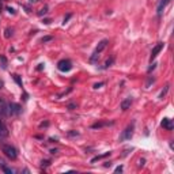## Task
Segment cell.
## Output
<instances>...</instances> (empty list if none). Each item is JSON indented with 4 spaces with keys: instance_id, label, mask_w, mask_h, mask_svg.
Instances as JSON below:
<instances>
[{
    "instance_id": "836d02e7",
    "label": "cell",
    "mask_w": 174,
    "mask_h": 174,
    "mask_svg": "<svg viewBox=\"0 0 174 174\" xmlns=\"http://www.w3.org/2000/svg\"><path fill=\"white\" fill-rule=\"evenodd\" d=\"M3 84H4V83H3V82H2V80H0V88H2V87H3Z\"/></svg>"
},
{
    "instance_id": "277c9868",
    "label": "cell",
    "mask_w": 174,
    "mask_h": 174,
    "mask_svg": "<svg viewBox=\"0 0 174 174\" xmlns=\"http://www.w3.org/2000/svg\"><path fill=\"white\" fill-rule=\"evenodd\" d=\"M132 136H133V124L132 125H128L125 129L123 131V133H121V136H120V140L121 142H124V140H129Z\"/></svg>"
},
{
    "instance_id": "603a6c76",
    "label": "cell",
    "mask_w": 174,
    "mask_h": 174,
    "mask_svg": "<svg viewBox=\"0 0 174 174\" xmlns=\"http://www.w3.org/2000/svg\"><path fill=\"white\" fill-rule=\"evenodd\" d=\"M68 109H70V110L76 109V105H75V103H70V105H68Z\"/></svg>"
},
{
    "instance_id": "3957f363",
    "label": "cell",
    "mask_w": 174,
    "mask_h": 174,
    "mask_svg": "<svg viewBox=\"0 0 174 174\" xmlns=\"http://www.w3.org/2000/svg\"><path fill=\"white\" fill-rule=\"evenodd\" d=\"M57 70L61 72H68L72 70V63L70 60H60L57 63Z\"/></svg>"
},
{
    "instance_id": "5b68a950",
    "label": "cell",
    "mask_w": 174,
    "mask_h": 174,
    "mask_svg": "<svg viewBox=\"0 0 174 174\" xmlns=\"http://www.w3.org/2000/svg\"><path fill=\"white\" fill-rule=\"evenodd\" d=\"M8 109H10V116H12V114H19L22 111V107L21 105L18 103H8Z\"/></svg>"
},
{
    "instance_id": "9c48e42d",
    "label": "cell",
    "mask_w": 174,
    "mask_h": 174,
    "mask_svg": "<svg viewBox=\"0 0 174 174\" xmlns=\"http://www.w3.org/2000/svg\"><path fill=\"white\" fill-rule=\"evenodd\" d=\"M106 125H113V121H101V123L93 124V125H91V129H99V128H103Z\"/></svg>"
},
{
    "instance_id": "8992f818",
    "label": "cell",
    "mask_w": 174,
    "mask_h": 174,
    "mask_svg": "<svg viewBox=\"0 0 174 174\" xmlns=\"http://www.w3.org/2000/svg\"><path fill=\"white\" fill-rule=\"evenodd\" d=\"M0 114L2 116H10V109H8V103L4 99H0Z\"/></svg>"
},
{
    "instance_id": "44dd1931",
    "label": "cell",
    "mask_w": 174,
    "mask_h": 174,
    "mask_svg": "<svg viewBox=\"0 0 174 174\" xmlns=\"http://www.w3.org/2000/svg\"><path fill=\"white\" fill-rule=\"evenodd\" d=\"M52 38H53V37H51V35H48V37H44V38H42L41 41L45 44V42H48V41H52Z\"/></svg>"
},
{
    "instance_id": "7c38bea8",
    "label": "cell",
    "mask_w": 174,
    "mask_h": 174,
    "mask_svg": "<svg viewBox=\"0 0 174 174\" xmlns=\"http://www.w3.org/2000/svg\"><path fill=\"white\" fill-rule=\"evenodd\" d=\"M131 105H132V99H131V98H127V99H124L123 102H121L120 106H121V109L123 110H128Z\"/></svg>"
},
{
    "instance_id": "f546056e",
    "label": "cell",
    "mask_w": 174,
    "mask_h": 174,
    "mask_svg": "<svg viewBox=\"0 0 174 174\" xmlns=\"http://www.w3.org/2000/svg\"><path fill=\"white\" fill-rule=\"evenodd\" d=\"M49 160H42V166H49Z\"/></svg>"
},
{
    "instance_id": "d6986e66",
    "label": "cell",
    "mask_w": 174,
    "mask_h": 174,
    "mask_svg": "<svg viewBox=\"0 0 174 174\" xmlns=\"http://www.w3.org/2000/svg\"><path fill=\"white\" fill-rule=\"evenodd\" d=\"M14 79H15V82H16V83H18L19 84V86H21L22 87V80H21V78H19V75H14Z\"/></svg>"
},
{
    "instance_id": "d4e9b609",
    "label": "cell",
    "mask_w": 174,
    "mask_h": 174,
    "mask_svg": "<svg viewBox=\"0 0 174 174\" xmlns=\"http://www.w3.org/2000/svg\"><path fill=\"white\" fill-rule=\"evenodd\" d=\"M78 135L79 133H78L76 131H74V132H68V136H78Z\"/></svg>"
},
{
    "instance_id": "52a82bcc",
    "label": "cell",
    "mask_w": 174,
    "mask_h": 174,
    "mask_svg": "<svg viewBox=\"0 0 174 174\" xmlns=\"http://www.w3.org/2000/svg\"><path fill=\"white\" fill-rule=\"evenodd\" d=\"M162 49H163V42H159V44H156L155 47L152 48V52H151V57H150V60L152 61L154 59H155L156 56H158V53H159L160 51H162Z\"/></svg>"
},
{
    "instance_id": "d6a6232c",
    "label": "cell",
    "mask_w": 174,
    "mask_h": 174,
    "mask_svg": "<svg viewBox=\"0 0 174 174\" xmlns=\"http://www.w3.org/2000/svg\"><path fill=\"white\" fill-rule=\"evenodd\" d=\"M7 10H8V12H10V14H14V10H12V8H10V7H8Z\"/></svg>"
},
{
    "instance_id": "4316f807",
    "label": "cell",
    "mask_w": 174,
    "mask_h": 174,
    "mask_svg": "<svg viewBox=\"0 0 174 174\" xmlns=\"http://www.w3.org/2000/svg\"><path fill=\"white\" fill-rule=\"evenodd\" d=\"M144 163H146V159H140V160H139V166H140V167L144 166Z\"/></svg>"
},
{
    "instance_id": "484cf974",
    "label": "cell",
    "mask_w": 174,
    "mask_h": 174,
    "mask_svg": "<svg viewBox=\"0 0 174 174\" xmlns=\"http://www.w3.org/2000/svg\"><path fill=\"white\" fill-rule=\"evenodd\" d=\"M71 16H72L71 14H68L67 16H65V18H64V22H63V23H64V25H65V23H67V22H68V19H70V18H71Z\"/></svg>"
},
{
    "instance_id": "e575fe53",
    "label": "cell",
    "mask_w": 174,
    "mask_h": 174,
    "mask_svg": "<svg viewBox=\"0 0 174 174\" xmlns=\"http://www.w3.org/2000/svg\"><path fill=\"white\" fill-rule=\"evenodd\" d=\"M38 0H30V3H37Z\"/></svg>"
},
{
    "instance_id": "5bb4252c",
    "label": "cell",
    "mask_w": 174,
    "mask_h": 174,
    "mask_svg": "<svg viewBox=\"0 0 174 174\" xmlns=\"http://www.w3.org/2000/svg\"><path fill=\"white\" fill-rule=\"evenodd\" d=\"M169 87H170V86L167 84V86H165V88H163V90L160 91V94H159V97H158L159 99H163V97H165V95L167 94V91H169Z\"/></svg>"
},
{
    "instance_id": "4dcf8cb0",
    "label": "cell",
    "mask_w": 174,
    "mask_h": 174,
    "mask_svg": "<svg viewBox=\"0 0 174 174\" xmlns=\"http://www.w3.org/2000/svg\"><path fill=\"white\" fill-rule=\"evenodd\" d=\"M51 22H52L51 19H44V23H45V25H49V23H51Z\"/></svg>"
},
{
    "instance_id": "2e32d148",
    "label": "cell",
    "mask_w": 174,
    "mask_h": 174,
    "mask_svg": "<svg viewBox=\"0 0 174 174\" xmlns=\"http://www.w3.org/2000/svg\"><path fill=\"white\" fill-rule=\"evenodd\" d=\"M2 170H3L4 173H7V174H12V173H14V170L10 169V167H7L6 165H3V166H2Z\"/></svg>"
},
{
    "instance_id": "6da1fadb",
    "label": "cell",
    "mask_w": 174,
    "mask_h": 174,
    "mask_svg": "<svg viewBox=\"0 0 174 174\" xmlns=\"http://www.w3.org/2000/svg\"><path fill=\"white\" fill-rule=\"evenodd\" d=\"M107 44H109V41H107V40H102V41L99 42V44L97 45V48L94 49V53H93V56L90 57V61H91V63H95V61H97V59L99 57V53L103 51L105 48L107 47Z\"/></svg>"
},
{
    "instance_id": "4fadbf2b",
    "label": "cell",
    "mask_w": 174,
    "mask_h": 174,
    "mask_svg": "<svg viewBox=\"0 0 174 174\" xmlns=\"http://www.w3.org/2000/svg\"><path fill=\"white\" fill-rule=\"evenodd\" d=\"M109 155H110V152H105V154H101V155L94 156V158L91 159V163H95V162H97V160H101V159L106 158V156H109Z\"/></svg>"
},
{
    "instance_id": "ba28073f",
    "label": "cell",
    "mask_w": 174,
    "mask_h": 174,
    "mask_svg": "<svg viewBox=\"0 0 174 174\" xmlns=\"http://www.w3.org/2000/svg\"><path fill=\"white\" fill-rule=\"evenodd\" d=\"M7 135H8L7 127H6V124L3 123L2 120H0V140H3L4 137H7Z\"/></svg>"
},
{
    "instance_id": "7a4b0ae2",
    "label": "cell",
    "mask_w": 174,
    "mask_h": 174,
    "mask_svg": "<svg viewBox=\"0 0 174 174\" xmlns=\"http://www.w3.org/2000/svg\"><path fill=\"white\" fill-rule=\"evenodd\" d=\"M2 151L6 154L7 158L12 159V160H15L16 156H18V151H16V148H15V147H12V146H10V144H3V146H2Z\"/></svg>"
},
{
    "instance_id": "e0dca14e",
    "label": "cell",
    "mask_w": 174,
    "mask_h": 174,
    "mask_svg": "<svg viewBox=\"0 0 174 174\" xmlns=\"http://www.w3.org/2000/svg\"><path fill=\"white\" fill-rule=\"evenodd\" d=\"M114 63V57H110L109 60H106V63H105V65H103V68H109L111 64Z\"/></svg>"
},
{
    "instance_id": "30bf717a",
    "label": "cell",
    "mask_w": 174,
    "mask_h": 174,
    "mask_svg": "<svg viewBox=\"0 0 174 174\" xmlns=\"http://www.w3.org/2000/svg\"><path fill=\"white\" fill-rule=\"evenodd\" d=\"M160 124H162V127L166 128L167 131H172V129H173V121L170 120V119H163Z\"/></svg>"
},
{
    "instance_id": "ffe728a7",
    "label": "cell",
    "mask_w": 174,
    "mask_h": 174,
    "mask_svg": "<svg viewBox=\"0 0 174 174\" xmlns=\"http://www.w3.org/2000/svg\"><path fill=\"white\" fill-rule=\"evenodd\" d=\"M10 35H12V29H7L6 30V38H10Z\"/></svg>"
},
{
    "instance_id": "f1b7e54d",
    "label": "cell",
    "mask_w": 174,
    "mask_h": 174,
    "mask_svg": "<svg viewBox=\"0 0 174 174\" xmlns=\"http://www.w3.org/2000/svg\"><path fill=\"white\" fill-rule=\"evenodd\" d=\"M114 172H116V173H120V172H123V166H119V167H117L116 170H114Z\"/></svg>"
},
{
    "instance_id": "ac0fdd59",
    "label": "cell",
    "mask_w": 174,
    "mask_h": 174,
    "mask_svg": "<svg viewBox=\"0 0 174 174\" xmlns=\"http://www.w3.org/2000/svg\"><path fill=\"white\" fill-rule=\"evenodd\" d=\"M47 12H48V6H44L41 11L38 12V15H40V16H41V15H45V14H47Z\"/></svg>"
},
{
    "instance_id": "83f0119b",
    "label": "cell",
    "mask_w": 174,
    "mask_h": 174,
    "mask_svg": "<svg viewBox=\"0 0 174 174\" xmlns=\"http://www.w3.org/2000/svg\"><path fill=\"white\" fill-rule=\"evenodd\" d=\"M155 67H156V64L154 63V64H152V65H151V67L148 68V72H151V71H152V70H155Z\"/></svg>"
},
{
    "instance_id": "9a60e30c",
    "label": "cell",
    "mask_w": 174,
    "mask_h": 174,
    "mask_svg": "<svg viewBox=\"0 0 174 174\" xmlns=\"http://www.w3.org/2000/svg\"><path fill=\"white\" fill-rule=\"evenodd\" d=\"M0 61H2V68L6 70V68H7V59H6L4 56H0Z\"/></svg>"
},
{
    "instance_id": "cb8c5ba5",
    "label": "cell",
    "mask_w": 174,
    "mask_h": 174,
    "mask_svg": "<svg viewBox=\"0 0 174 174\" xmlns=\"http://www.w3.org/2000/svg\"><path fill=\"white\" fill-rule=\"evenodd\" d=\"M101 86H103V82H101V83H95L94 84V88H99Z\"/></svg>"
},
{
    "instance_id": "1f68e13d",
    "label": "cell",
    "mask_w": 174,
    "mask_h": 174,
    "mask_svg": "<svg viewBox=\"0 0 174 174\" xmlns=\"http://www.w3.org/2000/svg\"><path fill=\"white\" fill-rule=\"evenodd\" d=\"M48 125H49L48 121H47V123H42V124H41V127H48Z\"/></svg>"
},
{
    "instance_id": "7402d4cb",
    "label": "cell",
    "mask_w": 174,
    "mask_h": 174,
    "mask_svg": "<svg viewBox=\"0 0 174 174\" xmlns=\"http://www.w3.org/2000/svg\"><path fill=\"white\" fill-rule=\"evenodd\" d=\"M154 82H155V79H154V78H152V76H151V78H150V79H148V82H147V84H146V87H148V86H150V84H151V83H154Z\"/></svg>"
},
{
    "instance_id": "8fae6325",
    "label": "cell",
    "mask_w": 174,
    "mask_h": 174,
    "mask_svg": "<svg viewBox=\"0 0 174 174\" xmlns=\"http://www.w3.org/2000/svg\"><path fill=\"white\" fill-rule=\"evenodd\" d=\"M172 2V0H162V2L158 4V15H162V12H163V10H165V7L169 3Z\"/></svg>"
}]
</instances>
